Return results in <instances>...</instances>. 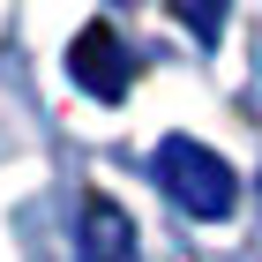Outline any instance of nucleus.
Wrapping results in <instances>:
<instances>
[{"instance_id":"f257e3e1","label":"nucleus","mask_w":262,"mask_h":262,"mask_svg":"<svg viewBox=\"0 0 262 262\" xmlns=\"http://www.w3.org/2000/svg\"><path fill=\"white\" fill-rule=\"evenodd\" d=\"M150 172H158V187L180 202L187 217H202V225L232 217V202H240V180H232V165H225L217 150H202L195 135H165L158 150H150Z\"/></svg>"},{"instance_id":"f03ea898","label":"nucleus","mask_w":262,"mask_h":262,"mask_svg":"<svg viewBox=\"0 0 262 262\" xmlns=\"http://www.w3.org/2000/svg\"><path fill=\"white\" fill-rule=\"evenodd\" d=\"M68 75H75V90H90L98 105H120L127 82H135V60H127L120 30H113V23L75 30V45H68Z\"/></svg>"},{"instance_id":"20e7f679","label":"nucleus","mask_w":262,"mask_h":262,"mask_svg":"<svg viewBox=\"0 0 262 262\" xmlns=\"http://www.w3.org/2000/svg\"><path fill=\"white\" fill-rule=\"evenodd\" d=\"M180 15L195 23V38L210 45V38H217V23H225V0H180Z\"/></svg>"},{"instance_id":"7ed1b4c3","label":"nucleus","mask_w":262,"mask_h":262,"mask_svg":"<svg viewBox=\"0 0 262 262\" xmlns=\"http://www.w3.org/2000/svg\"><path fill=\"white\" fill-rule=\"evenodd\" d=\"M82 262H142V247H135V225H127V210L113 195H90L82 202Z\"/></svg>"}]
</instances>
